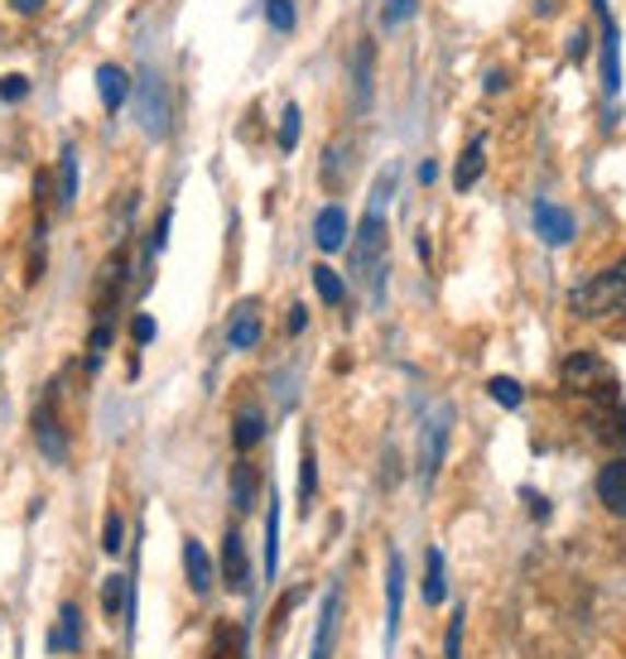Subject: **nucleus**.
Returning a JSON list of instances; mask_svg holds the SVG:
<instances>
[{
  "label": "nucleus",
  "instance_id": "1",
  "mask_svg": "<svg viewBox=\"0 0 626 659\" xmlns=\"http://www.w3.org/2000/svg\"><path fill=\"white\" fill-rule=\"evenodd\" d=\"M569 309L578 319L598 323V319H626V265L622 270H607L588 285H578L569 294Z\"/></svg>",
  "mask_w": 626,
  "mask_h": 659
},
{
  "label": "nucleus",
  "instance_id": "2",
  "mask_svg": "<svg viewBox=\"0 0 626 659\" xmlns=\"http://www.w3.org/2000/svg\"><path fill=\"white\" fill-rule=\"evenodd\" d=\"M559 385L569 390V395L617 400V375H612V366L602 361L598 351H573V357L559 366Z\"/></svg>",
  "mask_w": 626,
  "mask_h": 659
},
{
  "label": "nucleus",
  "instance_id": "3",
  "mask_svg": "<svg viewBox=\"0 0 626 659\" xmlns=\"http://www.w3.org/2000/svg\"><path fill=\"white\" fill-rule=\"evenodd\" d=\"M449 419L453 409H433L425 419V433H419V482L433 486V477H439V462H443V448H449Z\"/></svg>",
  "mask_w": 626,
  "mask_h": 659
},
{
  "label": "nucleus",
  "instance_id": "4",
  "mask_svg": "<svg viewBox=\"0 0 626 659\" xmlns=\"http://www.w3.org/2000/svg\"><path fill=\"white\" fill-rule=\"evenodd\" d=\"M401 612H405V558L391 548V558H385V650H395Z\"/></svg>",
  "mask_w": 626,
  "mask_h": 659
},
{
  "label": "nucleus",
  "instance_id": "5",
  "mask_svg": "<svg viewBox=\"0 0 626 659\" xmlns=\"http://www.w3.org/2000/svg\"><path fill=\"white\" fill-rule=\"evenodd\" d=\"M140 126L150 136H164L169 130V92L160 82V72H140Z\"/></svg>",
  "mask_w": 626,
  "mask_h": 659
},
{
  "label": "nucleus",
  "instance_id": "6",
  "mask_svg": "<svg viewBox=\"0 0 626 659\" xmlns=\"http://www.w3.org/2000/svg\"><path fill=\"white\" fill-rule=\"evenodd\" d=\"M260 333H265V323H260V303H256V299L236 303L232 323H227V347L251 351V347H260Z\"/></svg>",
  "mask_w": 626,
  "mask_h": 659
},
{
  "label": "nucleus",
  "instance_id": "7",
  "mask_svg": "<svg viewBox=\"0 0 626 659\" xmlns=\"http://www.w3.org/2000/svg\"><path fill=\"white\" fill-rule=\"evenodd\" d=\"M535 231H540V241H545V246H569V241H573L569 207H554L549 198H540L535 203Z\"/></svg>",
  "mask_w": 626,
  "mask_h": 659
},
{
  "label": "nucleus",
  "instance_id": "8",
  "mask_svg": "<svg viewBox=\"0 0 626 659\" xmlns=\"http://www.w3.org/2000/svg\"><path fill=\"white\" fill-rule=\"evenodd\" d=\"M222 582L232 592H251V558H246V544H241L236 530L222 534Z\"/></svg>",
  "mask_w": 626,
  "mask_h": 659
},
{
  "label": "nucleus",
  "instance_id": "9",
  "mask_svg": "<svg viewBox=\"0 0 626 659\" xmlns=\"http://www.w3.org/2000/svg\"><path fill=\"white\" fill-rule=\"evenodd\" d=\"M598 500L612 510V516L626 520V458L602 462V472H598Z\"/></svg>",
  "mask_w": 626,
  "mask_h": 659
},
{
  "label": "nucleus",
  "instance_id": "10",
  "mask_svg": "<svg viewBox=\"0 0 626 659\" xmlns=\"http://www.w3.org/2000/svg\"><path fill=\"white\" fill-rule=\"evenodd\" d=\"M602 88L612 96L622 88V34H617V24H612L607 10H602Z\"/></svg>",
  "mask_w": 626,
  "mask_h": 659
},
{
  "label": "nucleus",
  "instance_id": "11",
  "mask_svg": "<svg viewBox=\"0 0 626 659\" xmlns=\"http://www.w3.org/2000/svg\"><path fill=\"white\" fill-rule=\"evenodd\" d=\"M82 645V612L72 602H63V612H58V626L48 631V655H72Z\"/></svg>",
  "mask_w": 626,
  "mask_h": 659
},
{
  "label": "nucleus",
  "instance_id": "12",
  "mask_svg": "<svg viewBox=\"0 0 626 659\" xmlns=\"http://www.w3.org/2000/svg\"><path fill=\"white\" fill-rule=\"evenodd\" d=\"M381 246H385V222H381V212H367V222H361V236H357V251H352L357 275H371V261L381 255Z\"/></svg>",
  "mask_w": 626,
  "mask_h": 659
},
{
  "label": "nucleus",
  "instance_id": "13",
  "mask_svg": "<svg viewBox=\"0 0 626 659\" xmlns=\"http://www.w3.org/2000/svg\"><path fill=\"white\" fill-rule=\"evenodd\" d=\"M34 438H39V453L54 462V467H63V462H68V438H63V429H58V419L48 409L34 414Z\"/></svg>",
  "mask_w": 626,
  "mask_h": 659
},
{
  "label": "nucleus",
  "instance_id": "14",
  "mask_svg": "<svg viewBox=\"0 0 626 659\" xmlns=\"http://www.w3.org/2000/svg\"><path fill=\"white\" fill-rule=\"evenodd\" d=\"M313 241H318V251H343L347 246V212L337 203H328L318 212V222H313Z\"/></svg>",
  "mask_w": 626,
  "mask_h": 659
},
{
  "label": "nucleus",
  "instance_id": "15",
  "mask_svg": "<svg viewBox=\"0 0 626 659\" xmlns=\"http://www.w3.org/2000/svg\"><path fill=\"white\" fill-rule=\"evenodd\" d=\"M184 573H188V588L198 597L212 592V558H208V548H202L198 540H184Z\"/></svg>",
  "mask_w": 626,
  "mask_h": 659
},
{
  "label": "nucleus",
  "instance_id": "16",
  "mask_svg": "<svg viewBox=\"0 0 626 659\" xmlns=\"http://www.w3.org/2000/svg\"><path fill=\"white\" fill-rule=\"evenodd\" d=\"M482 169H487V140H467V150L457 154V169H453V188L457 193H467L473 188V183L482 178Z\"/></svg>",
  "mask_w": 626,
  "mask_h": 659
},
{
  "label": "nucleus",
  "instance_id": "17",
  "mask_svg": "<svg viewBox=\"0 0 626 659\" xmlns=\"http://www.w3.org/2000/svg\"><path fill=\"white\" fill-rule=\"evenodd\" d=\"M265 438V414L256 405H241L236 409V429H232V443H236V453H251Z\"/></svg>",
  "mask_w": 626,
  "mask_h": 659
},
{
  "label": "nucleus",
  "instance_id": "18",
  "mask_svg": "<svg viewBox=\"0 0 626 659\" xmlns=\"http://www.w3.org/2000/svg\"><path fill=\"white\" fill-rule=\"evenodd\" d=\"M96 92H102L106 112H120V102H126V92H130V78L116 63H102L96 68Z\"/></svg>",
  "mask_w": 626,
  "mask_h": 659
},
{
  "label": "nucleus",
  "instance_id": "19",
  "mask_svg": "<svg viewBox=\"0 0 626 659\" xmlns=\"http://www.w3.org/2000/svg\"><path fill=\"white\" fill-rule=\"evenodd\" d=\"M333 631H337V588H328V597H323V616H318V631H313V655L309 659L333 655Z\"/></svg>",
  "mask_w": 626,
  "mask_h": 659
},
{
  "label": "nucleus",
  "instance_id": "20",
  "mask_svg": "<svg viewBox=\"0 0 626 659\" xmlns=\"http://www.w3.org/2000/svg\"><path fill=\"white\" fill-rule=\"evenodd\" d=\"M443 597H449V582H443V554H439V548H429V554H425V602L443 606Z\"/></svg>",
  "mask_w": 626,
  "mask_h": 659
},
{
  "label": "nucleus",
  "instance_id": "21",
  "mask_svg": "<svg viewBox=\"0 0 626 659\" xmlns=\"http://www.w3.org/2000/svg\"><path fill=\"white\" fill-rule=\"evenodd\" d=\"M78 203V154L63 150V160H58V207H68Z\"/></svg>",
  "mask_w": 626,
  "mask_h": 659
},
{
  "label": "nucleus",
  "instance_id": "22",
  "mask_svg": "<svg viewBox=\"0 0 626 659\" xmlns=\"http://www.w3.org/2000/svg\"><path fill=\"white\" fill-rule=\"evenodd\" d=\"M126 597H136V592H130V578H126V573H112V578L102 582V612L120 616V612H126Z\"/></svg>",
  "mask_w": 626,
  "mask_h": 659
},
{
  "label": "nucleus",
  "instance_id": "23",
  "mask_svg": "<svg viewBox=\"0 0 626 659\" xmlns=\"http://www.w3.org/2000/svg\"><path fill=\"white\" fill-rule=\"evenodd\" d=\"M313 492H318V458H313V443H304V458H299V510L313 506Z\"/></svg>",
  "mask_w": 626,
  "mask_h": 659
},
{
  "label": "nucleus",
  "instance_id": "24",
  "mask_svg": "<svg viewBox=\"0 0 626 659\" xmlns=\"http://www.w3.org/2000/svg\"><path fill=\"white\" fill-rule=\"evenodd\" d=\"M232 506L236 510L256 506V472H251V462H236L232 467Z\"/></svg>",
  "mask_w": 626,
  "mask_h": 659
},
{
  "label": "nucleus",
  "instance_id": "25",
  "mask_svg": "<svg viewBox=\"0 0 626 659\" xmlns=\"http://www.w3.org/2000/svg\"><path fill=\"white\" fill-rule=\"evenodd\" d=\"M275 568H280V506H270L265 516V578H275Z\"/></svg>",
  "mask_w": 626,
  "mask_h": 659
},
{
  "label": "nucleus",
  "instance_id": "26",
  "mask_svg": "<svg viewBox=\"0 0 626 659\" xmlns=\"http://www.w3.org/2000/svg\"><path fill=\"white\" fill-rule=\"evenodd\" d=\"M487 395H491V400H497V405H501V409H521V400H525V390H521V385H515V381H511V375H491V381H487Z\"/></svg>",
  "mask_w": 626,
  "mask_h": 659
},
{
  "label": "nucleus",
  "instance_id": "27",
  "mask_svg": "<svg viewBox=\"0 0 626 659\" xmlns=\"http://www.w3.org/2000/svg\"><path fill=\"white\" fill-rule=\"evenodd\" d=\"M313 289H318V299L323 303H343V279H337V270H328V265H318V270H313Z\"/></svg>",
  "mask_w": 626,
  "mask_h": 659
},
{
  "label": "nucleus",
  "instance_id": "28",
  "mask_svg": "<svg viewBox=\"0 0 626 659\" xmlns=\"http://www.w3.org/2000/svg\"><path fill=\"white\" fill-rule=\"evenodd\" d=\"M106 347H112V319H102L92 327V342H88V375L102 366V357H106Z\"/></svg>",
  "mask_w": 626,
  "mask_h": 659
},
{
  "label": "nucleus",
  "instance_id": "29",
  "mask_svg": "<svg viewBox=\"0 0 626 659\" xmlns=\"http://www.w3.org/2000/svg\"><path fill=\"white\" fill-rule=\"evenodd\" d=\"M265 20H270V30L289 34L294 30V0H265Z\"/></svg>",
  "mask_w": 626,
  "mask_h": 659
},
{
  "label": "nucleus",
  "instance_id": "30",
  "mask_svg": "<svg viewBox=\"0 0 626 659\" xmlns=\"http://www.w3.org/2000/svg\"><path fill=\"white\" fill-rule=\"evenodd\" d=\"M299 130H304V116H299V106H285V120H280V150H285V154H294Z\"/></svg>",
  "mask_w": 626,
  "mask_h": 659
},
{
  "label": "nucleus",
  "instance_id": "31",
  "mask_svg": "<svg viewBox=\"0 0 626 659\" xmlns=\"http://www.w3.org/2000/svg\"><path fill=\"white\" fill-rule=\"evenodd\" d=\"M343 169H347V140H337L328 150V160H323V183L337 188V183H343Z\"/></svg>",
  "mask_w": 626,
  "mask_h": 659
},
{
  "label": "nucleus",
  "instance_id": "32",
  "mask_svg": "<svg viewBox=\"0 0 626 659\" xmlns=\"http://www.w3.org/2000/svg\"><path fill=\"white\" fill-rule=\"evenodd\" d=\"M443 659H463V606L449 621V636H443Z\"/></svg>",
  "mask_w": 626,
  "mask_h": 659
},
{
  "label": "nucleus",
  "instance_id": "33",
  "mask_svg": "<svg viewBox=\"0 0 626 659\" xmlns=\"http://www.w3.org/2000/svg\"><path fill=\"white\" fill-rule=\"evenodd\" d=\"M120 544H126V524H120V516H106V524H102V548H106V554H120Z\"/></svg>",
  "mask_w": 626,
  "mask_h": 659
},
{
  "label": "nucleus",
  "instance_id": "34",
  "mask_svg": "<svg viewBox=\"0 0 626 659\" xmlns=\"http://www.w3.org/2000/svg\"><path fill=\"white\" fill-rule=\"evenodd\" d=\"M371 44H361L357 48V92H361V102H367V92H371Z\"/></svg>",
  "mask_w": 626,
  "mask_h": 659
},
{
  "label": "nucleus",
  "instance_id": "35",
  "mask_svg": "<svg viewBox=\"0 0 626 659\" xmlns=\"http://www.w3.org/2000/svg\"><path fill=\"white\" fill-rule=\"evenodd\" d=\"M169 227H174V212H160V222H154V236H150V255H160L164 246H169Z\"/></svg>",
  "mask_w": 626,
  "mask_h": 659
},
{
  "label": "nucleus",
  "instance_id": "36",
  "mask_svg": "<svg viewBox=\"0 0 626 659\" xmlns=\"http://www.w3.org/2000/svg\"><path fill=\"white\" fill-rule=\"evenodd\" d=\"M24 92H30V82H24V78H20V72H10V78H5V82H0V96H5V102H20V96H24Z\"/></svg>",
  "mask_w": 626,
  "mask_h": 659
},
{
  "label": "nucleus",
  "instance_id": "37",
  "mask_svg": "<svg viewBox=\"0 0 626 659\" xmlns=\"http://www.w3.org/2000/svg\"><path fill=\"white\" fill-rule=\"evenodd\" d=\"M409 10H415V0H391V5H385V24L409 20Z\"/></svg>",
  "mask_w": 626,
  "mask_h": 659
},
{
  "label": "nucleus",
  "instance_id": "38",
  "mask_svg": "<svg viewBox=\"0 0 626 659\" xmlns=\"http://www.w3.org/2000/svg\"><path fill=\"white\" fill-rule=\"evenodd\" d=\"M130 333H136V342H150V337H154V319H150V313H136Z\"/></svg>",
  "mask_w": 626,
  "mask_h": 659
},
{
  "label": "nucleus",
  "instance_id": "39",
  "mask_svg": "<svg viewBox=\"0 0 626 659\" xmlns=\"http://www.w3.org/2000/svg\"><path fill=\"white\" fill-rule=\"evenodd\" d=\"M304 327H309V309L294 303V309H289V333H304Z\"/></svg>",
  "mask_w": 626,
  "mask_h": 659
},
{
  "label": "nucleus",
  "instance_id": "40",
  "mask_svg": "<svg viewBox=\"0 0 626 659\" xmlns=\"http://www.w3.org/2000/svg\"><path fill=\"white\" fill-rule=\"evenodd\" d=\"M10 10H15V15H39L44 0H10Z\"/></svg>",
  "mask_w": 626,
  "mask_h": 659
},
{
  "label": "nucleus",
  "instance_id": "41",
  "mask_svg": "<svg viewBox=\"0 0 626 659\" xmlns=\"http://www.w3.org/2000/svg\"><path fill=\"white\" fill-rule=\"evenodd\" d=\"M525 506L535 510V520H545L549 516V506H545V496H535V492H525Z\"/></svg>",
  "mask_w": 626,
  "mask_h": 659
},
{
  "label": "nucleus",
  "instance_id": "42",
  "mask_svg": "<svg viewBox=\"0 0 626 659\" xmlns=\"http://www.w3.org/2000/svg\"><path fill=\"white\" fill-rule=\"evenodd\" d=\"M583 48H588V34H583V30H578V34H573V39H569V58H583Z\"/></svg>",
  "mask_w": 626,
  "mask_h": 659
},
{
  "label": "nucleus",
  "instance_id": "43",
  "mask_svg": "<svg viewBox=\"0 0 626 659\" xmlns=\"http://www.w3.org/2000/svg\"><path fill=\"white\" fill-rule=\"evenodd\" d=\"M487 92H501L506 88V72H487V82H482Z\"/></svg>",
  "mask_w": 626,
  "mask_h": 659
},
{
  "label": "nucleus",
  "instance_id": "44",
  "mask_svg": "<svg viewBox=\"0 0 626 659\" xmlns=\"http://www.w3.org/2000/svg\"><path fill=\"white\" fill-rule=\"evenodd\" d=\"M439 178V164H419V183H433Z\"/></svg>",
  "mask_w": 626,
  "mask_h": 659
}]
</instances>
